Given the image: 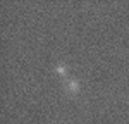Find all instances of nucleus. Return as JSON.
<instances>
[{"instance_id":"nucleus-1","label":"nucleus","mask_w":129,"mask_h":124,"mask_svg":"<svg viewBox=\"0 0 129 124\" xmlns=\"http://www.w3.org/2000/svg\"><path fill=\"white\" fill-rule=\"evenodd\" d=\"M64 88H66V91L69 93V95H78L81 90V83L78 79H74V78H71V79H66Z\"/></svg>"},{"instance_id":"nucleus-2","label":"nucleus","mask_w":129,"mask_h":124,"mask_svg":"<svg viewBox=\"0 0 129 124\" xmlns=\"http://www.w3.org/2000/svg\"><path fill=\"white\" fill-rule=\"evenodd\" d=\"M53 72H55L57 76H60V78H66V76H67V72H69V69H67V66H66V64H57V66H55V69H53Z\"/></svg>"}]
</instances>
